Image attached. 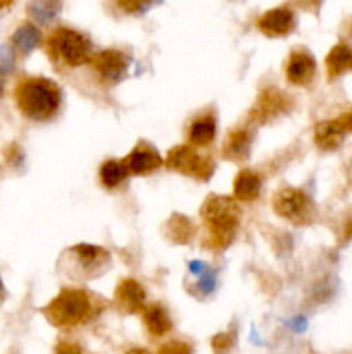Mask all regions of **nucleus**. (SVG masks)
<instances>
[{
	"label": "nucleus",
	"instance_id": "f8f14e48",
	"mask_svg": "<svg viewBox=\"0 0 352 354\" xmlns=\"http://www.w3.org/2000/svg\"><path fill=\"white\" fill-rule=\"evenodd\" d=\"M314 73V61L306 52H293L286 64V75L292 83L309 82Z\"/></svg>",
	"mask_w": 352,
	"mask_h": 354
},
{
	"label": "nucleus",
	"instance_id": "f257e3e1",
	"mask_svg": "<svg viewBox=\"0 0 352 354\" xmlns=\"http://www.w3.org/2000/svg\"><path fill=\"white\" fill-rule=\"evenodd\" d=\"M16 102L21 113L35 121H47L61 106L57 85L47 78H26L17 85Z\"/></svg>",
	"mask_w": 352,
	"mask_h": 354
},
{
	"label": "nucleus",
	"instance_id": "20e7f679",
	"mask_svg": "<svg viewBox=\"0 0 352 354\" xmlns=\"http://www.w3.org/2000/svg\"><path fill=\"white\" fill-rule=\"evenodd\" d=\"M237 209L228 199H214V203H207L206 206V220L209 221L213 234L230 235L233 234L235 223H237Z\"/></svg>",
	"mask_w": 352,
	"mask_h": 354
},
{
	"label": "nucleus",
	"instance_id": "f03ea898",
	"mask_svg": "<svg viewBox=\"0 0 352 354\" xmlns=\"http://www.w3.org/2000/svg\"><path fill=\"white\" fill-rule=\"evenodd\" d=\"M92 299L86 296V292L78 289L62 290L45 310L50 324L62 328H71L85 324L92 317Z\"/></svg>",
	"mask_w": 352,
	"mask_h": 354
},
{
	"label": "nucleus",
	"instance_id": "9b49d317",
	"mask_svg": "<svg viewBox=\"0 0 352 354\" xmlns=\"http://www.w3.org/2000/svg\"><path fill=\"white\" fill-rule=\"evenodd\" d=\"M144 289L137 282H133V280H126L117 289V304L126 313H135V311L140 310L144 306Z\"/></svg>",
	"mask_w": 352,
	"mask_h": 354
},
{
	"label": "nucleus",
	"instance_id": "c85d7f7f",
	"mask_svg": "<svg viewBox=\"0 0 352 354\" xmlns=\"http://www.w3.org/2000/svg\"><path fill=\"white\" fill-rule=\"evenodd\" d=\"M338 124L342 127V130H352V113L347 114V116L344 118V120L338 121Z\"/></svg>",
	"mask_w": 352,
	"mask_h": 354
},
{
	"label": "nucleus",
	"instance_id": "f3484780",
	"mask_svg": "<svg viewBox=\"0 0 352 354\" xmlns=\"http://www.w3.org/2000/svg\"><path fill=\"white\" fill-rule=\"evenodd\" d=\"M328 71L331 76H337L340 73L352 69V50L345 45H338L330 52L326 59Z\"/></svg>",
	"mask_w": 352,
	"mask_h": 354
},
{
	"label": "nucleus",
	"instance_id": "39448f33",
	"mask_svg": "<svg viewBox=\"0 0 352 354\" xmlns=\"http://www.w3.org/2000/svg\"><path fill=\"white\" fill-rule=\"evenodd\" d=\"M169 166H173L178 171L186 173V175L199 176V178H206L211 173V169H207L209 161L204 158H200L195 151L188 147H179L171 151L168 158Z\"/></svg>",
	"mask_w": 352,
	"mask_h": 354
},
{
	"label": "nucleus",
	"instance_id": "cd10ccee",
	"mask_svg": "<svg viewBox=\"0 0 352 354\" xmlns=\"http://www.w3.org/2000/svg\"><path fill=\"white\" fill-rule=\"evenodd\" d=\"M289 327H292L293 330H302L306 327V320L302 317H295L292 320H289Z\"/></svg>",
	"mask_w": 352,
	"mask_h": 354
},
{
	"label": "nucleus",
	"instance_id": "9d476101",
	"mask_svg": "<svg viewBox=\"0 0 352 354\" xmlns=\"http://www.w3.org/2000/svg\"><path fill=\"white\" fill-rule=\"evenodd\" d=\"M62 10L61 0H31L28 3V16L37 26H47L57 19Z\"/></svg>",
	"mask_w": 352,
	"mask_h": 354
},
{
	"label": "nucleus",
	"instance_id": "a211bd4d",
	"mask_svg": "<svg viewBox=\"0 0 352 354\" xmlns=\"http://www.w3.org/2000/svg\"><path fill=\"white\" fill-rule=\"evenodd\" d=\"M259 178L255 173L244 171L238 175L237 182H235V196L242 201H252L259 196Z\"/></svg>",
	"mask_w": 352,
	"mask_h": 354
},
{
	"label": "nucleus",
	"instance_id": "ddd939ff",
	"mask_svg": "<svg viewBox=\"0 0 352 354\" xmlns=\"http://www.w3.org/2000/svg\"><path fill=\"white\" fill-rule=\"evenodd\" d=\"M144 324L152 337H162V335L168 334L173 327L171 318H169L168 313L162 310V306H157V304L148 306L147 310L144 311Z\"/></svg>",
	"mask_w": 352,
	"mask_h": 354
},
{
	"label": "nucleus",
	"instance_id": "a878e982",
	"mask_svg": "<svg viewBox=\"0 0 352 354\" xmlns=\"http://www.w3.org/2000/svg\"><path fill=\"white\" fill-rule=\"evenodd\" d=\"M207 268H209V265H207L206 261H200V259H192V261L188 263V273L193 277V279L202 275Z\"/></svg>",
	"mask_w": 352,
	"mask_h": 354
},
{
	"label": "nucleus",
	"instance_id": "5701e85b",
	"mask_svg": "<svg viewBox=\"0 0 352 354\" xmlns=\"http://www.w3.org/2000/svg\"><path fill=\"white\" fill-rule=\"evenodd\" d=\"M233 339L230 334H217L213 339V351L214 354H226L231 349Z\"/></svg>",
	"mask_w": 352,
	"mask_h": 354
},
{
	"label": "nucleus",
	"instance_id": "2eb2a0df",
	"mask_svg": "<svg viewBox=\"0 0 352 354\" xmlns=\"http://www.w3.org/2000/svg\"><path fill=\"white\" fill-rule=\"evenodd\" d=\"M97 68L102 73L104 78L117 82L124 75V71H126V62H124L123 55L114 50H109L99 55V59H97Z\"/></svg>",
	"mask_w": 352,
	"mask_h": 354
},
{
	"label": "nucleus",
	"instance_id": "4be33fe9",
	"mask_svg": "<svg viewBox=\"0 0 352 354\" xmlns=\"http://www.w3.org/2000/svg\"><path fill=\"white\" fill-rule=\"evenodd\" d=\"M14 50L9 45H0V76L7 75L14 68Z\"/></svg>",
	"mask_w": 352,
	"mask_h": 354
},
{
	"label": "nucleus",
	"instance_id": "b1692460",
	"mask_svg": "<svg viewBox=\"0 0 352 354\" xmlns=\"http://www.w3.org/2000/svg\"><path fill=\"white\" fill-rule=\"evenodd\" d=\"M119 6H123L126 12H145L150 9L152 0H119Z\"/></svg>",
	"mask_w": 352,
	"mask_h": 354
},
{
	"label": "nucleus",
	"instance_id": "412c9836",
	"mask_svg": "<svg viewBox=\"0 0 352 354\" xmlns=\"http://www.w3.org/2000/svg\"><path fill=\"white\" fill-rule=\"evenodd\" d=\"M157 354H192V346L182 341H171L162 344Z\"/></svg>",
	"mask_w": 352,
	"mask_h": 354
},
{
	"label": "nucleus",
	"instance_id": "dca6fc26",
	"mask_svg": "<svg viewBox=\"0 0 352 354\" xmlns=\"http://www.w3.org/2000/svg\"><path fill=\"white\" fill-rule=\"evenodd\" d=\"M275 207L282 216H297V214H302V209L306 207V201L304 196L299 192H293V190H283L276 196L275 199Z\"/></svg>",
	"mask_w": 352,
	"mask_h": 354
},
{
	"label": "nucleus",
	"instance_id": "7ed1b4c3",
	"mask_svg": "<svg viewBox=\"0 0 352 354\" xmlns=\"http://www.w3.org/2000/svg\"><path fill=\"white\" fill-rule=\"evenodd\" d=\"M48 45H50V54H54L55 57L72 68L83 64L92 52L90 41L78 31L68 30V28H61L55 31L50 37Z\"/></svg>",
	"mask_w": 352,
	"mask_h": 354
},
{
	"label": "nucleus",
	"instance_id": "2f4dec72",
	"mask_svg": "<svg viewBox=\"0 0 352 354\" xmlns=\"http://www.w3.org/2000/svg\"><path fill=\"white\" fill-rule=\"evenodd\" d=\"M2 294H3V282L2 279H0V297H2Z\"/></svg>",
	"mask_w": 352,
	"mask_h": 354
},
{
	"label": "nucleus",
	"instance_id": "473e14b6",
	"mask_svg": "<svg viewBox=\"0 0 352 354\" xmlns=\"http://www.w3.org/2000/svg\"><path fill=\"white\" fill-rule=\"evenodd\" d=\"M349 178L352 180V162H351V168H349Z\"/></svg>",
	"mask_w": 352,
	"mask_h": 354
},
{
	"label": "nucleus",
	"instance_id": "bb28decb",
	"mask_svg": "<svg viewBox=\"0 0 352 354\" xmlns=\"http://www.w3.org/2000/svg\"><path fill=\"white\" fill-rule=\"evenodd\" d=\"M55 354H83V351L75 342H59Z\"/></svg>",
	"mask_w": 352,
	"mask_h": 354
},
{
	"label": "nucleus",
	"instance_id": "6ab92c4d",
	"mask_svg": "<svg viewBox=\"0 0 352 354\" xmlns=\"http://www.w3.org/2000/svg\"><path fill=\"white\" fill-rule=\"evenodd\" d=\"M130 175L124 161H107L100 168V180L107 189H114Z\"/></svg>",
	"mask_w": 352,
	"mask_h": 354
},
{
	"label": "nucleus",
	"instance_id": "7c9ffc66",
	"mask_svg": "<svg viewBox=\"0 0 352 354\" xmlns=\"http://www.w3.org/2000/svg\"><path fill=\"white\" fill-rule=\"evenodd\" d=\"M3 95V82H2V76H0V99Z\"/></svg>",
	"mask_w": 352,
	"mask_h": 354
},
{
	"label": "nucleus",
	"instance_id": "6e6552de",
	"mask_svg": "<svg viewBox=\"0 0 352 354\" xmlns=\"http://www.w3.org/2000/svg\"><path fill=\"white\" fill-rule=\"evenodd\" d=\"M259 28H261L262 33H266L268 37H280V35H285L293 28V14L290 12L289 9H285V7L268 10V12L261 17V21H259Z\"/></svg>",
	"mask_w": 352,
	"mask_h": 354
},
{
	"label": "nucleus",
	"instance_id": "0eeeda50",
	"mask_svg": "<svg viewBox=\"0 0 352 354\" xmlns=\"http://www.w3.org/2000/svg\"><path fill=\"white\" fill-rule=\"evenodd\" d=\"M41 33L35 23H23L14 30L10 35L9 47L12 48L14 54L28 55L40 45Z\"/></svg>",
	"mask_w": 352,
	"mask_h": 354
},
{
	"label": "nucleus",
	"instance_id": "4468645a",
	"mask_svg": "<svg viewBox=\"0 0 352 354\" xmlns=\"http://www.w3.org/2000/svg\"><path fill=\"white\" fill-rule=\"evenodd\" d=\"M216 135V120L213 114L197 118L188 130V140L192 145H207Z\"/></svg>",
	"mask_w": 352,
	"mask_h": 354
},
{
	"label": "nucleus",
	"instance_id": "423d86ee",
	"mask_svg": "<svg viewBox=\"0 0 352 354\" xmlns=\"http://www.w3.org/2000/svg\"><path fill=\"white\" fill-rule=\"evenodd\" d=\"M124 165H126L128 171L135 173V175H144V173L154 171L155 168L162 165L161 156L157 154V151L148 145L140 144L138 147H135L131 151V154L124 159Z\"/></svg>",
	"mask_w": 352,
	"mask_h": 354
},
{
	"label": "nucleus",
	"instance_id": "393cba45",
	"mask_svg": "<svg viewBox=\"0 0 352 354\" xmlns=\"http://www.w3.org/2000/svg\"><path fill=\"white\" fill-rule=\"evenodd\" d=\"M230 156H233V158H237L238 152H240V156L245 154V151H247V140H245V133H242V137H237V133L233 135V137L230 138Z\"/></svg>",
	"mask_w": 352,
	"mask_h": 354
},
{
	"label": "nucleus",
	"instance_id": "aec40b11",
	"mask_svg": "<svg viewBox=\"0 0 352 354\" xmlns=\"http://www.w3.org/2000/svg\"><path fill=\"white\" fill-rule=\"evenodd\" d=\"M195 280H197L195 289L199 290L200 294H204V296H209V294H213L214 290H216L217 273H216V270H213L211 266L202 273V275L197 277Z\"/></svg>",
	"mask_w": 352,
	"mask_h": 354
},
{
	"label": "nucleus",
	"instance_id": "1a4fd4ad",
	"mask_svg": "<svg viewBox=\"0 0 352 354\" xmlns=\"http://www.w3.org/2000/svg\"><path fill=\"white\" fill-rule=\"evenodd\" d=\"M76 254L75 261V270L76 272H97L99 268H102L104 263L107 261L109 254H107L104 249L97 248V245H76L71 249Z\"/></svg>",
	"mask_w": 352,
	"mask_h": 354
},
{
	"label": "nucleus",
	"instance_id": "c756f323",
	"mask_svg": "<svg viewBox=\"0 0 352 354\" xmlns=\"http://www.w3.org/2000/svg\"><path fill=\"white\" fill-rule=\"evenodd\" d=\"M124 354H150L147 351V349H144V348H133V349H130V351H126Z\"/></svg>",
	"mask_w": 352,
	"mask_h": 354
}]
</instances>
